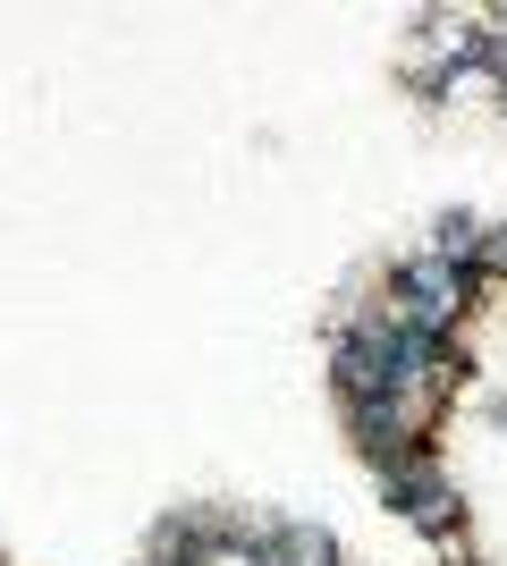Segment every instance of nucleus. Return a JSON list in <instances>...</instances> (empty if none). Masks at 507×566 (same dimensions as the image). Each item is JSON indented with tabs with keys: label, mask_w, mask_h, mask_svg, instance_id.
Wrapping results in <instances>:
<instances>
[{
	"label": "nucleus",
	"mask_w": 507,
	"mask_h": 566,
	"mask_svg": "<svg viewBox=\"0 0 507 566\" xmlns=\"http://www.w3.org/2000/svg\"><path fill=\"white\" fill-rule=\"evenodd\" d=\"M432 254H440V262H465V271H474V262H483V220H474V212H448V220L432 229Z\"/></svg>",
	"instance_id": "20e7f679"
},
{
	"label": "nucleus",
	"mask_w": 507,
	"mask_h": 566,
	"mask_svg": "<svg viewBox=\"0 0 507 566\" xmlns=\"http://www.w3.org/2000/svg\"><path fill=\"white\" fill-rule=\"evenodd\" d=\"M398 296H406L423 338H448V322H457L465 296H474V271H465V262H440V254H414V262H398Z\"/></svg>",
	"instance_id": "f257e3e1"
},
{
	"label": "nucleus",
	"mask_w": 507,
	"mask_h": 566,
	"mask_svg": "<svg viewBox=\"0 0 507 566\" xmlns=\"http://www.w3.org/2000/svg\"><path fill=\"white\" fill-rule=\"evenodd\" d=\"M330 380H338V398L363 406V398H389V373H381V355L356 347V338H338L330 347Z\"/></svg>",
	"instance_id": "7ed1b4c3"
},
{
	"label": "nucleus",
	"mask_w": 507,
	"mask_h": 566,
	"mask_svg": "<svg viewBox=\"0 0 507 566\" xmlns=\"http://www.w3.org/2000/svg\"><path fill=\"white\" fill-rule=\"evenodd\" d=\"M381 491H389V507H406L432 542H457V491H448V473H440L423 449L398 457V465H381Z\"/></svg>",
	"instance_id": "f03ea898"
},
{
	"label": "nucleus",
	"mask_w": 507,
	"mask_h": 566,
	"mask_svg": "<svg viewBox=\"0 0 507 566\" xmlns=\"http://www.w3.org/2000/svg\"><path fill=\"white\" fill-rule=\"evenodd\" d=\"M474 271H507V229H483V262Z\"/></svg>",
	"instance_id": "39448f33"
},
{
	"label": "nucleus",
	"mask_w": 507,
	"mask_h": 566,
	"mask_svg": "<svg viewBox=\"0 0 507 566\" xmlns=\"http://www.w3.org/2000/svg\"><path fill=\"white\" fill-rule=\"evenodd\" d=\"M490 69L507 76V18H499V34H490Z\"/></svg>",
	"instance_id": "423d86ee"
}]
</instances>
